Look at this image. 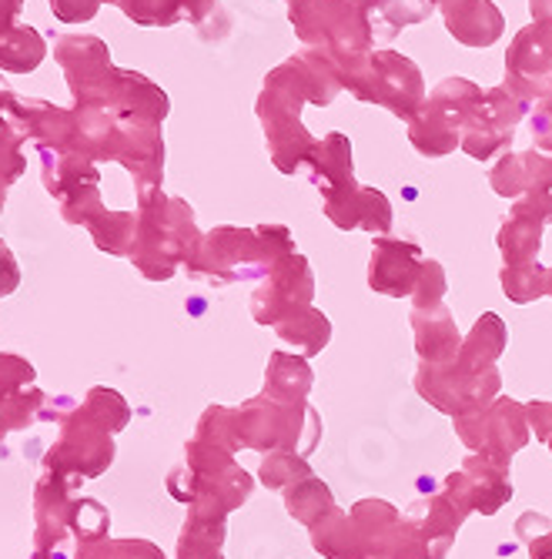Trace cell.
Returning <instances> with one entry per match:
<instances>
[{"mask_svg": "<svg viewBox=\"0 0 552 559\" xmlns=\"http://www.w3.org/2000/svg\"><path fill=\"white\" fill-rule=\"evenodd\" d=\"M502 288L516 305L536 301L545 295V272L539 265H509L502 272Z\"/></svg>", "mask_w": 552, "mask_h": 559, "instance_id": "cell-22", "label": "cell"}, {"mask_svg": "<svg viewBox=\"0 0 552 559\" xmlns=\"http://www.w3.org/2000/svg\"><path fill=\"white\" fill-rule=\"evenodd\" d=\"M456 436L469 452L489 455L499 466H509L513 455L523 452L532 439L526 405L516 399L499 395L492 405H485L482 413L456 419Z\"/></svg>", "mask_w": 552, "mask_h": 559, "instance_id": "cell-4", "label": "cell"}, {"mask_svg": "<svg viewBox=\"0 0 552 559\" xmlns=\"http://www.w3.org/2000/svg\"><path fill=\"white\" fill-rule=\"evenodd\" d=\"M235 432L241 449L312 455L322 442V416L315 405H281L255 395L235 409Z\"/></svg>", "mask_w": 552, "mask_h": 559, "instance_id": "cell-2", "label": "cell"}, {"mask_svg": "<svg viewBox=\"0 0 552 559\" xmlns=\"http://www.w3.org/2000/svg\"><path fill=\"white\" fill-rule=\"evenodd\" d=\"M545 295H552V272H545Z\"/></svg>", "mask_w": 552, "mask_h": 559, "instance_id": "cell-28", "label": "cell"}, {"mask_svg": "<svg viewBox=\"0 0 552 559\" xmlns=\"http://www.w3.org/2000/svg\"><path fill=\"white\" fill-rule=\"evenodd\" d=\"M516 533L529 549V559H552V523L539 513H526L516 520Z\"/></svg>", "mask_w": 552, "mask_h": 559, "instance_id": "cell-23", "label": "cell"}, {"mask_svg": "<svg viewBox=\"0 0 552 559\" xmlns=\"http://www.w3.org/2000/svg\"><path fill=\"white\" fill-rule=\"evenodd\" d=\"M309 476L315 473H312L309 455H301V452H268L259 466V483L272 492H285Z\"/></svg>", "mask_w": 552, "mask_h": 559, "instance_id": "cell-19", "label": "cell"}, {"mask_svg": "<svg viewBox=\"0 0 552 559\" xmlns=\"http://www.w3.org/2000/svg\"><path fill=\"white\" fill-rule=\"evenodd\" d=\"M168 489L175 499L191 506V513L225 520L238 506H244V499L255 489V479L235 463V452L194 439L188 442L184 466L171 473Z\"/></svg>", "mask_w": 552, "mask_h": 559, "instance_id": "cell-1", "label": "cell"}, {"mask_svg": "<svg viewBox=\"0 0 552 559\" xmlns=\"http://www.w3.org/2000/svg\"><path fill=\"white\" fill-rule=\"evenodd\" d=\"M419 251L412 245H401V241H375L372 251V269H369V285L379 295H412L416 282H419Z\"/></svg>", "mask_w": 552, "mask_h": 559, "instance_id": "cell-11", "label": "cell"}, {"mask_svg": "<svg viewBox=\"0 0 552 559\" xmlns=\"http://www.w3.org/2000/svg\"><path fill=\"white\" fill-rule=\"evenodd\" d=\"M545 445H549V452H552V436H549V442H545Z\"/></svg>", "mask_w": 552, "mask_h": 559, "instance_id": "cell-29", "label": "cell"}, {"mask_svg": "<svg viewBox=\"0 0 552 559\" xmlns=\"http://www.w3.org/2000/svg\"><path fill=\"white\" fill-rule=\"evenodd\" d=\"M97 8V0H50V11L64 21H81V17H91Z\"/></svg>", "mask_w": 552, "mask_h": 559, "instance_id": "cell-26", "label": "cell"}, {"mask_svg": "<svg viewBox=\"0 0 552 559\" xmlns=\"http://www.w3.org/2000/svg\"><path fill=\"white\" fill-rule=\"evenodd\" d=\"M315 278L305 259H285L278 269L268 272V278L251 295V316L259 325H278L285 322L301 305H312Z\"/></svg>", "mask_w": 552, "mask_h": 559, "instance_id": "cell-8", "label": "cell"}, {"mask_svg": "<svg viewBox=\"0 0 552 559\" xmlns=\"http://www.w3.org/2000/svg\"><path fill=\"white\" fill-rule=\"evenodd\" d=\"M506 322H502L499 316L485 312L472 332L463 338V348H459V359L452 362V369H459L466 376H482V372H492L499 369V359H502V352H506Z\"/></svg>", "mask_w": 552, "mask_h": 559, "instance_id": "cell-12", "label": "cell"}, {"mask_svg": "<svg viewBox=\"0 0 552 559\" xmlns=\"http://www.w3.org/2000/svg\"><path fill=\"white\" fill-rule=\"evenodd\" d=\"M442 492L456 502L466 516H472V513L492 516L513 499L509 466H499L495 460H489V455L472 452L456 473L445 476Z\"/></svg>", "mask_w": 552, "mask_h": 559, "instance_id": "cell-7", "label": "cell"}, {"mask_svg": "<svg viewBox=\"0 0 552 559\" xmlns=\"http://www.w3.org/2000/svg\"><path fill=\"white\" fill-rule=\"evenodd\" d=\"M201 442H212V445H221L228 452H238L241 442H238V432H235V409H225V405H212V409L201 416L197 423V436Z\"/></svg>", "mask_w": 552, "mask_h": 559, "instance_id": "cell-21", "label": "cell"}, {"mask_svg": "<svg viewBox=\"0 0 552 559\" xmlns=\"http://www.w3.org/2000/svg\"><path fill=\"white\" fill-rule=\"evenodd\" d=\"M416 392L432 405V409L463 419L472 413H482L502 392L499 369L482 376H466L452 366H419L416 369Z\"/></svg>", "mask_w": 552, "mask_h": 559, "instance_id": "cell-5", "label": "cell"}, {"mask_svg": "<svg viewBox=\"0 0 552 559\" xmlns=\"http://www.w3.org/2000/svg\"><path fill=\"white\" fill-rule=\"evenodd\" d=\"M412 335L419 366H452L459 359L463 335L445 305L435 309H412Z\"/></svg>", "mask_w": 552, "mask_h": 559, "instance_id": "cell-10", "label": "cell"}, {"mask_svg": "<svg viewBox=\"0 0 552 559\" xmlns=\"http://www.w3.org/2000/svg\"><path fill=\"white\" fill-rule=\"evenodd\" d=\"M291 248V238L285 228H262V231H231L218 228L208 235L205 251L194 265H205V275H215L221 282L251 278L259 272H272L285 262Z\"/></svg>", "mask_w": 552, "mask_h": 559, "instance_id": "cell-3", "label": "cell"}, {"mask_svg": "<svg viewBox=\"0 0 552 559\" xmlns=\"http://www.w3.org/2000/svg\"><path fill=\"white\" fill-rule=\"evenodd\" d=\"M442 295H445V275L435 262H425L412 292L416 309H435V305H442Z\"/></svg>", "mask_w": 552, "mask_h": 559, "instance_id": "cell-24", "label": "cell"}, {"mask_svg": "<svg viewBox=\"0 0 552 559\" xmlns=\"http://www.w3.org/2000/svg\"><path fill=\"white\" fill-rule=\"evenodd\" d=\"M526 416H529V429L539 442H549L552 436V402L549 399H529L526 402Z\"/></svg>", "mask_w": 552, "mask_h": 559, "instance_id": "cell-25", "label": "cell"}, {"mask_svg": "<svg viewBox=\"0 0 552 559\" xmlns=\"http://www.w3.org/2000/svg\"><path fill=\"white\" fill-rule=\"evenodd\" d=\"M55 55L64 64V74H68V84L77 97V105L91 100L100 81L97 71H105V44L94 37H61Z\"/></svg>", "mask_w": 552, "mask_h": 559, "instance_id": "cell-13", "label": "cell"}, {"mask_svg": "<svg viewBox=\"0 0 552 559\" xmlns=\"http://www.w3.org/2000/svg\"><path fill=\"white\" fill-rule=\"evenodd\" d=\"M285 496V510L295 523H301L305 530H312L319 520H325L332 510H335V496L332 489L319 479V476H309V479H301L295 483L291 489L281 492Z\"/></svg>", "mask_w": 552, "mask_h": 559, "instance_id": "cell-17", "label": "cell"}, {"mask_svg": "<svg viewBox=\"0 0 552 559\" xmlns=\"http://www.w3.org/2000/svg\"><path fill=\"white\" fill-rule=\"evenodd\" d=\"M499 245H502V255H506L509 265H532L536 251H539V222L513 218L506 228H502Z\"/></svg>", "mask_w": 552, "mask_h": 559, "instance_id": "cell-20", "label": "cell"}, {"mask_svg": "<svg viewBox=\"0 0 552 559\" xmlns=\"http://www.w3.org/2000/svg\"><path fill=\"white\" fill-rule=\"evenodd\" d=\"M312 385H315V372L305 355L272 352L262 395H268L281 405H309Z\"/></svg>", "mask_w": 552, "mask_h": 559, "instance_id": "cell-14", "label": "cell"}, {"mask_svg": "<svg viewBox=\"0 0 552 559\" xmlns=\"http://www.w3.org/2000/svg\"><path fill=\"white\" fill-rule=\"evenodd\" d=\"M309 539L322 559H356L359 556L356 523H351V516L345 510H338V506L309 530Z\"/></svg>", "mask_w": 552, "mask_h": 559, "instance_id": "cell-16", "label": "cell"}, {"mask_svg": "<svg viewBox=\"0 0 552 559\" xmlns=\"http://www.w3.org/2000/svg\"><path fill=\"white\" fill-rule=\"evenodd\" d=\"M278 338L291 348H298L305 359H315L319 352H325V345L332 342V322L312 309V305H301V309H295L285 322L275 325Z\"/></svg>", "mask_w": 552, "mask_h": 559, "instance_id": "cell-15", "label": "cell"}, {"mask_svg": "<svg viewBox=\"0 0 552 559\" xmlns=\"http://www.w3.org/2000/svg\"><path fill=\"white\" fill-rule=\"evenodd\" d=\"M44 61V40L34 27L0 24V68L4 71H34Z\"/></svg>", "mask_w": 552, "mask_h": 559, "instance_id": "cell-18", "label": "cell"}, {"mask_svg": "<svg viewBox=\"0 0 552 559\" xmlns=\"http://www.w3.org/2000/svg\"><path fill=\"white\" fill-rule=\"evenodd\" d=\"M359 536L356 559H409V539L401 513L385 499H359L348 510Z\"/></svg>", "mask_w": 552, "mask_h": 559, "instance_id": "cell-9", "label": "cell"}, {"mask_svg": "<svg viewBox=\"0 0 552 559\" xmlns=\"http://www.w3.org/2000/svg\"><path fill=\"white\" fill-rule=\"evenodd\" d=\"M24 0H0V24H14Z\"/></svg>", "mask_w": 552, "mask_h": 559, "instance_id": "cell-27", "label": "cell"}, {"mask_svg": "<svg viewBox=\"0 0 552 559\" xmlns=\"http://www.w3.org/2000/svg\"><path fill=\"white\" fill-rule=\"evenodd\" d=\"M466 520L469 516L442 489L419 496L409 510L401 513L406 539H409V559H445Z\"/></svg>", "mask_w": 552, "mask_h": 559, "instance_id": "cell-6", "label": "cell"}]
</instances>
